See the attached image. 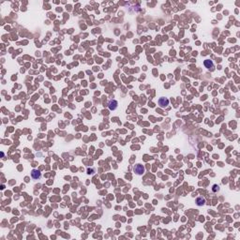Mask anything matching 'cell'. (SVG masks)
I'll list each match as a JSON object with an SVG mask.
<instances>
[{"label":"cell","mask_w":240,"mask_h":240,"mask_svg":"<svg viewBox=\"0 0 240 240\" xmlns=\"http://www.w3.org/2000/svg\"><path fill=\"white\" fill-rule=\"evenodd\" d=\"M196 203H197V204H198L199 206H202L206 203V200H204L203 197H198V198L196 199Z\"/></svg>","instance_id":"cell-6"},{"label":"cell","mask_w":240,"mask_h":240,"mask_svg":"<svg viewBox=\"0 0 240 240\" xmlns=\"http://www.w3.org/2000/svg\"><path fill=\"white\" fill-rule=\"evenodd\" d=\"M117 101H115V100H111L110 101H109V103H108V107H109V109H110L111 111H114L116 109V107H117Z\"/></svg>","instance_id":"cell-4"},{"label":"cell","mask_w":240,"mask_h":240,"mask_svg":"<svg viewBox=\"0 0 240 240\" xmlns=\"http://www.w3.org/2000/svg\"><path fill=\"white\" fill-rule=\"evenodd\" d=\"M203 64H204V67H206V69H211V68H213V67H214L213 62L211 61V60H209V59H207V60H204Z\"/></svg>","instance_id":"cell-5"},{"label":"cell","mask_w":240,"mask_h":240,"mask_svg":"<svg viewBox=\"0 0 240 240\" xmlns=\"http://www.w3.org/2000/svg\"><path fill=\"white\" fill-rule=\"evenodd\" d=\"M159 105L161 108H165L169 105V100L167 98H160L159 100Z\"/></svg>","instance_id":"cell-2"},{"label":"cell","mask_w":240,"mask_h":240,"mask_svg":"<svg viewBox=\"0 0 240 240\" xmlns=\"http://www.w3.org/2000/svg\"><path fill=\"white\" fill-rule=\"evenodd\" d=\"M212 190H213L214 192H217V191H218V190H220V186H218V185H214Z\"/></svg>","instance_id":"cell-7"},{"label":"cell","mask_w":240,"mask_h":240,"mask_svg":"<svg viewBox=\"0 0 240 240\" xmlns=\"http://www.w3.org/2000/svg\"><path fill=\"white\" fill-rule=\"evenodd\" d=\"M133 170H134V172L136 173V174H140V175L144 174L145 171V167H144V165H142V164H136L134 166V168H133Z\"/></svg>","instance_id":"cell-1"},{"label":"cell","mask_w":240,"mask_h":240,"mask_svg":"<svg viewBox=\"0 0 240 240\" xmlns=\"http://www.w3.org/2000/svg\"><path fill=\"white\" fill-rule=\"evenodd\" d=\"M31 177L33 179H39L40 177H41V173L39 171V170H32L31 172Z\"/></svg>","instance_id":"cell-3"}]
</instances>
